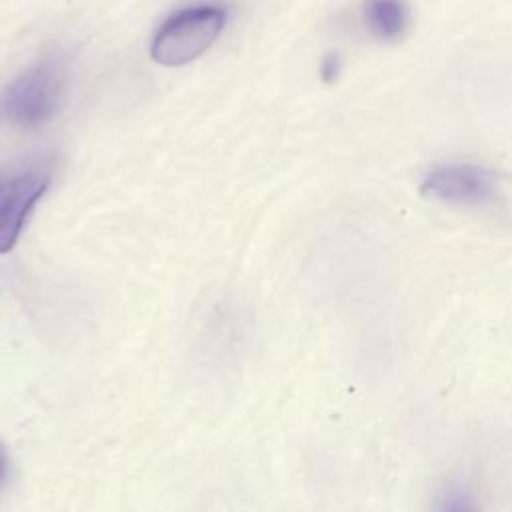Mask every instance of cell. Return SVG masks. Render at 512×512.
<instances>
[{"instance_id": "1", "label": "cell", "mask_w": 512, "mask_h": 512, "mask_svg": "<svg viewBox=\"0 0 512 512\" xmlns=\"http://www.w3.org/2000/svg\"><path fill=\"white\" fill-rule=\"evenodd\" d=\"M226 10L218 6H192L172 14L152 38L150 56L162 66H184L202 56L220 36Z\"/></svg>"}, {"instance_id": "2", "label": "cell", "mask_w": 512, "mask_h": 512, "mask_svg": "<svg viewBox=\"0 0 512 512\" xmlns=\"http://www.w3.org/2000/svg\"><path fill=\"white\" fill-rule=\"evenodd\" d=\"M420 194L448 206L486 208L502 200V184L486 166L450 160L438 162L424 172Z\"/></svg>"}, {"instance_id": "3", "label": "cell", "mask_w": 512, "mask_h": 512, "mask_svg": "<svg viewBox=\"0 0 512 512\" xmlns=\"http://www.w3.org/2000/svg\"><path fill=\"white\" fill-rule=\"evenodd\" d=\"M66 72L58 58H44L4 92V112L22 126H40L58 108Z\"/></svg>"}, {"instance_id": "4", "label": "cell", "mask_w": 512, "mask_h": 512, "mask_svg": "<svg viewBox=\"0 0 512 512\" xmlns=\"http://www.w3.org/2000/svg\"><path fill=\"white\" fill-rule=\"evenodd\" d=\"M48 182L50 176L44 170H26L0 190V254L14 248L30 210L46 192Z\"/></svg>"}, {"instance_id": "5", "label": "cell", "mask_w": 512, "mask_h": 512, "mask_svg": "<svg viewBox=\"0 0 512 512\" xmlns=\"http://www.w3.org/2000/svg\"><path fill=\"white\" fill-rule=\"evenodd\" d=\"M360 16L366 32L384 44L402 40L412 24L408 0H364Z\"/></svg>"}, {"instance_id": "6", "label": "cell", "mask_w": 512, "mask_h": 512, "mask_svg": "<svg viewBox=\"0 0 512 512\" xmlns=\"http://www.w3.org/2000/svg\"><path fill=\"white\" fill-rule=\"evenodd\" d=\"M438 512H478V506L466 490L452 486L440 496Z\"/></svg>"}, {"instance_id": "7", "label": "cell", "mask_w": 512, "mask_h": 512, "mask_svg": "<svg viewBox=\"0 0 512 512\" xmlns=\"http://www.w3.org/2000/svg\"><path fill=\"white\" fill-rule=\"evenodd\" d=\"M8 472H10V456H8V450H6L4 442L0 440V488L6 484Z\"/></svg>"}, {"instance_id": "8", "label": "cell", "mask_w": 512, "mask_h": 512, "mask_svg": "<svg viewBox=\"0 0 512 512\" xmlns=\"http://www.w3.org/2000/svg\"><path fill=\"white\" fill-rule=\"evenodd\" d=\"M0 190H2V188H0Z\"/></svg>"}]
</instances>
